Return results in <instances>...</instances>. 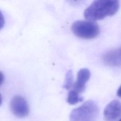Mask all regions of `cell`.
<instances>
[{
    "mask_svg": "<svg viewBox=\"0 0 121 121\" xmlns=\"http://www.w3.org/2000/svg\"><path fill=\"white\" fill-rule=\"evenodd\" d=\"M119 6V0H94L85 10L84 16L87 20H102L114 15Z\"/></svg>",
    "mask_w": 121,
    "mask_h": 121,
    "instance_id": "obj_1",
    "label": "cell"
},
{
    "mask_svg": "<svg viewBox=\"0 0 121 121\" xmlns=\"http://www.w3.org/2000/svg\"><path fill=\"white\" fill-rule=\"evenodd\" d=\"M98 112L99 109L97 104L92 100H88L71 111L69 121H90L97 117Z\"/></svg>",
    "mask_w": 121,
    "mask_h": 121,
    "instance_id": "obj_2",
    "label": "cell"
},
{
    "mask_svg": "<svg viewBox=\"0 0 121 121\" xmlns=\"http://www.w3.org/2000/svg\"><path fill=\"white\" fill-rule=\"evenodd\" d=\"M71 30L77 36L86 39L94 38L100 33L98 25L96 23L90 20L76 21L72 24Z\"/></svg>",
    "mask_w": 121,
    "mask_h": 121,
    "instance_id": "obj_3",
    "label": "cell"
},
{
    "mask_svg": "<svg viewBox=\"0 0 121 121\" xmlns=\"http://www.w3.org/2000/svg\"><path fill=\"white\" fill-rule=\"evenodd\" d=\"M12 112L17 117L24 118L29 112V107L26 100L21 96H14L10 103Z\"/></svg>",
    "mask_w": 121,
    "mask_h": 121,
    "instance_id": "obj_4",
    "label": "cell"
},
{
    "mask_svg": "<svg viewBox=\"0 0 121 121\" xmlns=\"http://www.w3.org/2000/svg\"><path fill=\"white\" fill-rule=\"evenodd\" d=\"M104 116L106 121H117L121 117V102L114 100L109 103L104 110Z\"/></svg>",
    "mask_w": 121,
    "mask_h": 121,
    "instance_id": "obj_5",
    "label": "cell"
},
{
    "mask_svg": "<svg viewBox=\"0 0 121 121\" xmlns=\"http://www.w3.org/2000/svg\"><path fill=\"white\" fill-rule=\"evenodd\" d=\"M90 72L86 68L80 69L78 72L76 81L73 84L72 89L75 90L80 94L84 92L86 84L90 77Z\"/></svg>",
    "mask_w": 121,
    "mask_h": 121,
    "instance_id": "obj_6",
    "label": "cell"
},
{
    "mask_svg": "<svg viewBox=\"0 0 121 121\" xmlns=\"http://www.w3.org/2000/svg\"><path fill=\"white\" fill-rule=\"evenodd\" d=\"M103 60L110 66H121V47L106 53L103 56Z\"/></svg>",
    "mask_w": 121,
    "mask_h": 121,
    "instance_id": "obj_7",
    "label": "cell"
},
{
    "mask_svg": "<svg viewBox=\"0 0 121 121\" xmlns=\"http://www.w3.org/2000/svg\"><path fill=\"white\" fill-rule=\"evenodd\" d=\"M83 100V98L80 96V94L75 90L72 89L69 92L67 101L70 104H75Z\"/></svg>",
    "mask_w": 121,
    "mask_h": 121,
    "instance_id": "obj_8",
    "label": "cell"
},
{
    "mask_svg": "<svg viewBox=\"0 0 121 121\" xmlns=\"http://www.w3.org/2000/svg\"><path fill=\"white\" fill-rule=\"evenodd\" d=\"M73 75L71 70H69L66 73L63 88L69 90L71 88L73 85Z\"/></svg>",
    "mask_w": 121,
    "mask_h": 121,
    "instance_id": "obj_9",
    "label": "cell"
},
{
    "mask_svg": "<svg viewBox=\"0 0 121 121\" xmlns=\"http://www.w3.org/2000/svg\"><path fill=\"white\" fill-rule=\"evenodd\" d=\"M71 5L75 6H79L83 3L84 0H67Z\"/></svg>",
    "mask_w": 121,
    "mask_h": 121,
    "instance_id": "obj_10",
    "label": "cell"
},
{
    "mask_svg": "<svg viewBox=\"0 0 121 121\" xmlns=\"http://www.w3.org/2000/svg\"><path fill=\"white\" fill-rule=\"evenodd\" d=\"M117 95L119 97L121 98V86L119 87L117 91Z\"/></svg>",
    "mask_w": 121,
    "mask_h": 121,
    "instance_id": "obj_11",
    "label": "cell"
},
{
    "mask_svg": "<svg viewBox=\"0 0 121 121\" xmlns=\"http://www.w3.org/2000/svg\"><path fill=\"white\" fill-rule=\"evenodd\" d=\"M119 121H121V119L119 120Z\"/></svg>",
    "mask_w": 121,
    "mask_h": 121,
    "instance_id": "obj_12",
    "label": "cell"
}]
</instances>
